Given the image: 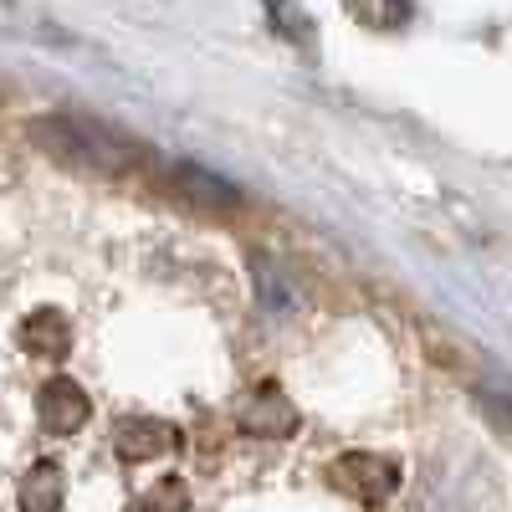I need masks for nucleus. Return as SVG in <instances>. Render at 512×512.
Instances as JSON below:
<instances>
[{"label": "nucleus", "instance_id": "obj_1", "mask_svg": "<svg viewBox=\"0 0 512 512\" xmlns=\"http://www.w3.org/2000/svg\"><path fill=\"white\" fill-rule=\"evenodd\" d=\"M31 139L52 159L93 169V175H128V169L144 164V154H149L134 134H123V128H113L103 118H88V113H47V118H36Z\"/></svg>", "mask_w": 512, "mask_h": 512}, {"label": "nucleus", "instance_id": "obj_2", "mask_svg": "<svg viewBox=\"0 0 512 512\" xmlns=\"http://www.w3.org/2000/svg\"><path fill=\"white\" fill-rule=\"evenodd\" d=\"M333 482L344 487L349 497H359V502H379V497H390V492L400 487V466L384 461V456L359 451V456L333 461Z\"/></svg>", "mask_w": 512, "mask_h": 512}, {"label": "nucleus", "instance_id": "obj_3", "mask_svg": "<svg viewBox=\"0 0 512 512\" xmlns=\"http://www.w3.org/2000/svg\"><path fill=\"white\" fill-rule=\"evenodd\" d=\"M36 415H41V425H47V431L72 436V431H82V425H88L93 405H88V395H82L72 379H52V384H41Z\"/></svg>", "mask_w": 512, "mask_h": 512}, {"label": "nucleus", "instance_id": "obj_4", "mask_svg": "<svg viewBox=\"0 0 512 512\" xmlns=\"http://www.w3.org/2000/svg\"><path fill=\"white\" fill-rule=\"evenodd\" d=\"M113 446L123 461H149V456H164L175 451V425H164L154 415H128L113 425Z\"/></svg>", "mask_w": 512, "mask_h": 512}, {"label": "nucleus", "instance_id": "obj_5", "mask_svg": "<svg viewBox=\"0 0 512 512\" xmlns=\"http://www.w3.org/2000/svg\"><path fill=\"white\" fill-rule=\"evenodd\" d=\"M169 180H175V190L185 200H200V205H216V210H231L241 205V190L221 175H210L205 164H169Z\"/></svg>", "mask_w": 512, "mask_h": 512}, {"label": "nucleus", "instance_id": "obj_6", "mask_svg": "<svg viewBox=\"0 0 512 512\" xmlns=\"http://www.w3.org/2000/svg\"><path fill=\"white\" fill-rule=\"evenodd\" d=\"M21 344L36 354V359H62L67 354V344H72V328H67V318L62 313H31L26 323H21Z\"/></svg>", "mask_w": 512, "mask_h": 512}, {"label": "nucleus", "instance_id": "obj_7", "mask_svg": "<svg viewBox=\"0 0 512 512\" xmlns=\"http://www.w3.org/2000/svg\"><path fill=\"white\" fill-rule=\"evenodd\" d=\"M241 425H246V431H256V425H262V431L267 436H287L292 431V425H297V415H292V405L277 395V390H262V395H256L251 405H246V415H241Z\"/></svg>", "mask_w": 512, "mask_h": 512}, {"label": "nucleus", "instance_id": "obj_8", "mask_svg": "<svg viewBox=\"0 0 512 512\" xmlns=\"http://www.w3.org/2000/svg\"><path fill=\"white\" fill-rule=\"evenodd\" d=\"M349 16H359L374 31H395L410 16V0H349Z\"/></svg>", "mask_w": 512, "mask_h": 512}, {"label": "nucleus", "instance_id": "obj_9", "mask_svg": "<svg viewBox=\"0 0 512 512\" xmlns=\"http://www.w3.org/2000/svg\"><path fill=\"white\" fill-rule=\"evenodd\" d=\"M21 502L36 507V512L57 507L62 502V472H57V466H36V472L26 477V487H21Z\"/></svg>", "mask_w": 512, "mask_h": 512}]
</instances>
